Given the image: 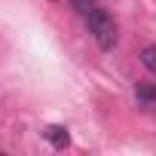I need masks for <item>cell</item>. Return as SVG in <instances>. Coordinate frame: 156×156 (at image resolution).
I'll return each instance as SVG.
<instances>
[{
	"instance_id": "obj_3",
	"label": "cell",
	"mask_w": 156,
	"mask_h": 156,
	"mask_svg": "<svg viewBox=\"0 0 156 156\" xmlns=\"http://www.w3.org/2000/svg\"><path fill=\"white\" fill-rule=\"evenodd\" d=\"M135 98H138V104H141V107H147V110H156V86H150V83H141V86L135 89Z\"/></svg>"
},
{
	"instance_id": "obj_2",
	"label": "cell",
	"mask_w": 156,
	"mask_h": 156,
	"mask_svg": "<svg viewBox=\"0 0 156 156\" xmlns=\"http://www.w3.org/2000/svg\"><path fill=\"white\" fill-rule=\"evenodd\" d=\"M43 135H46V141H49L55 150H64V147L70 144V135H67V129H61V126H49Z\"/></svg>"
},
{
	"instance_id": "obj_4",
	"label": "cell",
	"mask_w": 156,
	"mask_h": 156,
	"mask_svg": "<svg viewBox=\"0 0 156 156\" xmlns=\"http://www.w3.org/2000/svg\"><path fill=\"white\" fill-rule=\"evenodd\" d=\"M141 64L156 76V46H144V49H141Z\"/></svg>"
},
{
	"instance_id": "obj_5",
	"label": "cell",
	"mask_w": 156,
	"mask_h": 156,
	"mask_svg": "<svg viewBox=\"0 0 156 156\" xmlns=\"http://www.w3.org/2000/svg\"><path fill=\"white\" fill-rule=\"evenodd\" d=\"M70 3H73V9H76V12H83V16H89V12L95 9V6H92L95 0H70Z\"/></svg>"
},
{
	"instance_id": "obj_1",
	"label": "cell",
	"mask_w": 156,
	"mask_h": 156,
	"mask_svg": "<svg viewBox=\"0 0 156 156\" xmlns=\"http://www.w3.org/2000/svg\"><path fill=\"white\" fill-rule=\"evenodd\" d=\"M86 22H89V31H92V37H95V43L101 49L116 46V22H113V16L107 9H92L86 16Z\"/></svg>"
}]
</instances>
